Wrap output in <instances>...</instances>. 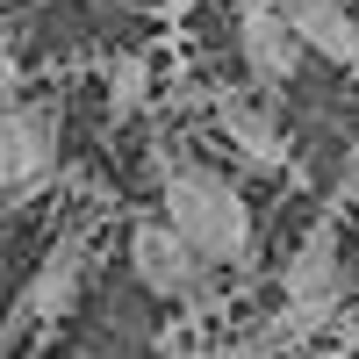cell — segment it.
<instances>
[{
    "mask_svg": "<svg viewBox=\"0 0 359 359\" xmlns=\"http://www.w3.org/2000/svg\"><path fill=\"white\" fill-rule=\"evenodd\" d=\"M165 223L194 245L201 266H237L252 252V201L208 165L165 172Z\"/></svg>",
    "mask_w": 359,
    "mask_h": 359,
    "instance_id": "cell-1",
    "label": "cell"
},
{
    "mask_svg": "<svg viewBox=\"0 0 359 359\" xmlns=\"http://www.w3.org/2000/svg\"><path fill=\"white\" fill-rule=\"evenodd\" d=\"M280 287H287V309H280L273 331H280L287 345H302L309 331H323V323L345 309V259H338V230H331V223H316L302 245H294Z\"/></svg>",
    "mask_w": 359,
    "mask_h": 359,
    "instance_id": "cell-2",
    "label": "cell"
},
{
    "mask_svg": "<svg viewBox=\"0 0 359 359\" xmlns=\"http://www.w3.org/2000/svg\"><path fill=\"white\" fill-rule=\"evenodd\" d=\"M50 172H57V108L0 94V187L29 194Z\"/></svg>",
    "mask_w": 359,
    "mask_h": 359,
    "instance_id": "cell-3",
    "label": "cell"
},
{
    "mask_svg": "<svg viewBox=\"0 0 359 359\" xmlns=\"http://www.w3.org/2000/svg\"><path fill=\"white\" fill-rule=\"evenodd\" d=\"M130 266L158 302H208V273H216V266L194 259V245L172 223H137L130 230Z\"/></svg>",
    "mask_w": 359,
    "mask_h": 359,
    "instance_id": "cell-4",
    "label": "cell"
},
{
    "mask_svg": "<svg viewBox=\"0 0 359 359\" xmlns=\"http://www.w3.org/2000/svg\"><path fill=\"white\" fill-rule=\"evenodd\" d=\"M237 50H245L252 86H266V94H280L294 79V65H302V43H294V29L280 22L273 0H245L237 8Z\"/></svg>",
    "mask_w": 359,
    "mask_h": 359,
    "instance_id": "cell-5",
    "label": "cell"
},
{
    "mask_svg": "<svg viewBox=\"0 0 359 359\" xmlns=\"http://www.w3.org/2000/svg\"><path fill=\"white\" fill-rule=\"evenodd\" d=\"M280 22L294 29V43L316 50L323 65H359V15L345 8V0H273Z\"/></svg>",
    "mask_w": 359,
    "mask_h": 359,
    "instance_id": "cell-6",
    "label": "cell"
},
{
    "mask_svg": "<svg viewBox=\"0 0 359 359\" xmlns=\"http://www.w3.org/2000/svg\"><path fill=\"white\" fill-rule=\"evenodd\" d=\"M79 280H86V245H79V237H57V252L36 266V280H29V294H22V316H36V323L72 316Z\"/></svg>",
    "mask_w": 359,
    "mask_h": 359,
    "instance_id": "cell-7",
    "label": "cell"
},
{
    "mask_svg": "<svg viewBox=\"0 0 359 359\" xmlns=\"http://www.w3.org/2000/svg\"><path fill=\"white\" fill-rule=\"evenodd\" d=\"M208 108H216V123L230 130V144H237L259 172H280V165H287V137L273 130V115H259L252 101H237V94H208Z\"/></svg>",
    "mask_w": 359,
    "mask_h": 359,
    "instance_id": "cell-8",
    "label": "cell"
},
{
    "mask_svg": "<svg viewBox=\"0 0 359 359\" xmlns=\"http://www.w3.org/2000/svg\"><path fill=\"white\" fill-rule=\"evenodd\" d=\"M144 79H151V65H144L137 50H123V57H115V65H108V115H115V123H123V115H137V108H144V94H151V86H144Z\"/></svg>",
    "mask_w": 359,
    "mask_h": 359,
    "instance_id": "cell-9",
    "label": "cell"
},
{
    "mask_svg": "<svg viewBox=\"0 0 359 359\" xmlns=\"http://www.w3.org/2000/svg\"><path fill=\"white\" fill-rule=\"evenodd\" d=\"M280 331H259V338H237V345H216V352H201V359H280Z\"/></svg>",
    "mask_w": 359,
    "mask_h": 359,
    "instance_id": "cell-10",
    "label": "cell"
},
{
    "mask_svg": "<svg viewBox=\"0 0 359 359\" xmlns=\"http://www.w3.org/2000/svg\"><path fill=\"white\" fill-rule=\"evenodd\" d=\"M158 359H201V345H194V316H172L165 331H158Z\"/></svg>",
    "mask_w": 359,
    "mask_h": 359,
    "instance_id": "cell-11",
    "label": "cell"
},
{
    "mask_svg": "<svg viewBox=\"0 0 359 359\" xmlns=\"http://www.w3.org/2000/svg\"><path fill=\"white\" fill-rule=\"evenodd\" d=\"M323 359H352V352H323Z\"/></svg>",
    "mask_w": 359,
    "mask_h": 359,
    "instance_id": "cell-12",
    "label": "cell"
}]
</instances>
